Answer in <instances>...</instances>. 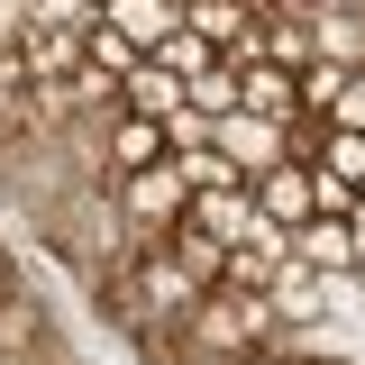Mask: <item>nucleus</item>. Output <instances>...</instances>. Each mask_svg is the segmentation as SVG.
<instances>
[{"instance_id": "obj_3", "label": "nucleus", "mask_w": 365, "mask_h": 365, "mask_svg": "<svg viewBox=\"0 0 365 365\" xmlns=\"http://www.w3.org/2000/svg\"><path fill=\"white\" fill-rule=\"evenodd\" d=\"M110 201H119L128 237H165V228L182 220V201H192V182L174 174V155H155V165H137V174H110Z\"/></svg>"}, {"instance_id": "obj_21", "label": "nucleus", "mask_w": 365, "mask_h": 365, "mask_svg": "<svg viewBox=\"0 0 365 365\" xmlns=\"http://www.w3.org/2000/svg\"><path fill=\"white\" fill-rule=\"evenodd\" d=\"M91 9H101V0H91Z\"/></svg>"}, {"instance_id": "obj_7", "label": "nucleus", "mask_w": 365, "mask_h": 365, "mask_svg": "<svg viewBox=\"0 0 365 365\" xmlns=\"http://www.w3.org/2000/svg\"><path fill=\"white\" fill-rule=\"evenodd\" d=\"M283 256L319 265V274H356V228L347 220H302V228H283Z\"/></svg>"}, {"instance_id": "obj_19", "label": "nucleus", "mask_w": 365, "mask_h": 365, "mask_svg": "<svg viewBox=\"0 0 365 365\" xmlns=\"http://www.w3.org/2000/svg\"><path fill=\"white\" fill-rule=\"evenodd\" d=\"M292 365H338V356H292Z\"/></svg>"}, {"instance_id": "obj_12", "label": "nucleus", "mask_w": 365, "mask_h": 365, "mask_svg": "<svg viewBox=\"0 0 365 365\" xmlns=\"http://www.w3.org/2000/svg\"><path fill=\"white\" fill-rule=\"evenodd\" d=\"M119 110H137V119H174V110H182V73H165L155 55H137L128 73H119Z\"/></svg>"}, {"instance_id": "obj_2", "label": "nucleus", "mask_w": 365, "mask_h": 365, "mask_svg": "<svg viewBox=\"0 0 365 365\" xmlns=\"http://www.w3.org/2000/svg\"><path fill=\"white\" fill-rule=\"evenodd\" d=\"M274 338H283V319H274L265 292H228V283H210V292L182 311V347H192V356H220V365L265 356Z\"/></svg>"}, {"instance_id": "obj_17", "label": "nucleus", "mask_w": 365, "mask_h": 365, "mask_svg": "<svg viewBox=\"0 0 365 365\" xmlns=\"http://www.w3.org/2000/svg\"><path fill=\"white\" fill-rule=\"evenodd\" d=\"M319 119H329V128H365V73H338V91H329Z\"/></svg>"}, {"instance_id": "obj_15", "label": "nucleus", "mask_w": 365, "mask_h": 365, "mask_svg": "<svg viewBox=\"0 0 365 365\" xmlns=\"http://www.w3.org/2000/svg\"><path fill=\"white\" fill-rule=\"evenodd\" d=\"M182 110H201V119H220V110H237V64L228 55H210L192 83H182Z\"/></svg>"}, {"instance_id": "obj_14", "label": "nucleus", "mask_w": 365, "mask_h": 365, "mask_svg": "<svg viewBox=\"0 0 365 365\" xmlns=\"http://www.w3.org/2000/svg\"><path fill=\"white\" fill-rule=\"evenodd\" d=\"M274 265H283V228H256V237H237V247H228V256H220V283H228V292H265V283H274Z\"/></svg>"}, {"instance_id": "obj_11", "label": "nucleus", "mask_w": 365, "mask_h": 365, "mask_svg": "<svg viewBox=\"0 0 365 365\" xmlns=\"http://www.w3.org/2000/svg\"><path fill=\"white\" fill-rule=\"evenodd\" d=\"M311 64L365 73V9H311Z\"/></svg>"}, {"instance_id": "obj_1", "label": "nucleus", "mask_w": 365, "mask_h": 365, "mask_svg": "<svg viewBox=\"0 0 365 365\" xmlns=\"http://www.w3.org/2000/svg\"><path fill=\"white\" fill-rule=\"evenodd\" d=\"M37 237L73 265V283L83 292H101V274L128 256V220H119V201H110V174H91V182H73V192H55L37 210Z\"/></svg>"}, {"instance_id": "obj_18", "label": "nucleus", "mask_w": 365, "mask_h": 365, "mask_svg": "<svg viewBox=\"0 0 365 365\" xmlns=\"http://www.w3.org/2000/svg\"><path fill=\"white\" fill-rule=\"evenodd\" d=\"M247 365H292V356H283V347H265V356H247Z\"/></svg>"}, {"instance_id": "obj_20", "label": "nucleus", "mask_w": 365, "mask_h": 365, "mask_svg": "<svg viewBox=\"0 0 365 365\" xmlns=\"http://www.w3.org/2000/svg\"><path fill=\"white\" fill-rule=\"evenodd\" d=\"M0 365H28V356H0Z\"/></svg>"}, {"instance_id": "obj_9", "label": "nucleus", "mask_w": 365, "mask_h": 365, "mask_svg": "<svg viewBox=\"0 0 365 365\" xmlns=\"http://www.w3.org/2000/svg\"><path fill=\"white\" fill-rule=\"evenodd\" d=\"M83 28H91V19H83ZM83 28H28V37L9 46V64H19L28 83H55V73L83 64Z\"/></svg>"}, {"instance_id": "obj_8", "label": "nucleus", "mask_w": 365, "mask_h": 365, "mask_svg": "<svg viewBox=\"0 0 365 365\" xmlns=\"http://www.w3.org/2000/svg\"><path fill=\"white\" fill-rule=\"evenodd\" d=\"M247 192H256V220H274V228H302V220H311V165H292V155L265 165Z\"/></svg>"}, {"instance_id": "obj_16", "label": "nucleus", "mask_w": 365, "mask_h": 365, "mask_svg": "<svg viewBox=\"0 0 365 365\" xmlns=\"http://www.w3.org/2000/svg\"><path fill=\"white\" fill-rule=\"evenodd\" d=\"M155 64H165V73H182V83H192V73H201V64H210V46L192 37V28H174V37L155 46Z\"/></svg>"}, {"instance_id": "obj_13", "label": "nucleus", "mask_w": 365, "mask_h": 365, "mask_svg": "<svg viewBox=\"0 0 365 365\" xmlns=\"http://www.w3.org/2000/svg\"><path fill=\"white\" fill-rule=\"evenodd\" d=\"M329 283H338V274H319V265H292V256H283V265H274V283H265V302H274V319L292 329V319L329 311Z\"/></svg>"}, {"instance_id": "obj_4", "label": "nucleus", "mask_w": 365, "mask_h": 365, "mask_svg": "<svg viewBox=\"0 0 365 365\" xmlns=\"http://www.w3.org/2000/svg\"><path fill=\"white\" fill-rule=\"evenodd\" d=\"M201 146H220V155H228V165H237L247 182L265 174V165H283V128H274V119H256V110H220Z\"/></svg>"}, {"instance_id": "obj_5", "label": "nucleus", "mask_w": 365, "mask_h": 365, "mask_svg": "<svg viewBox=\"0 0 365 365\" xmlns=\"http://www.w3.org/2000/svg\"><path fill=\"white\" fill-rule=\"evenodd\" d=\"M182 220L201 228V237H210V247H237V237H256V192H247V182H210V192H192V201H182Z\"/></svg>"}, {"instance_id": "obj_10", "label": "nucleus", "mask_w": 365, "mask_h": 365, "mask_svg": "<svg viewBox=\"0 0 365 365\" xmlns=\"http://www.w3.org/2000/svg\"><path fill=\"white\" fill-rule=\"evenodd\" d=\"M101 155H110V174H137V165H155V155H174V146H165V119L110 110V128H101Z\"/></svg>"}, {"instance_id": "obj_6", "label": "nucleus", "mask_w": 365, "mask_h": 365, "mask_svg": "<svg viewBox=\"0 0 365 365\" xmlns=\"http://www.w3.org/2000/svg\"><path fill=\"white\" fill-rule=\"evenodd\" d=\"M91 19H101L110 37H128L137 55H155V46H165V37L182 28V9H174V0H101Z\"/></svg>"}]
</instances>
